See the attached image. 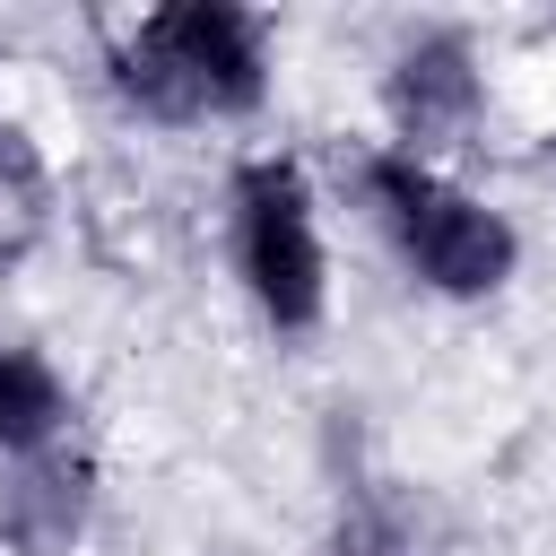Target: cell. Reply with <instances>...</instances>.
<instances>
[{"instance_id": "6", "label": "cell", "mask_w": 556, "mask_h": 556, "mask_svg": "<svg viewBox=\"0 0 556 556\" xmlns=\"http://www.w3.org/2000/svg\"><path fill=\"white\" fill-rule=\"evenodd\" d=\"M78 521H87V469L61 460V452L26 460V478L9 486V539L26 556H61L78 539Z\"/></svg>"}, {"instance_id": "3", "label": "cell", "mask_w": 556, "mask_h": 556, "mask_svg": "<svg viewBox=\"0 0 556 556\" xmlns=\"http://www.w3.org/2000/svg\"><path fill=\"white\" fill-rule=\"evenodd\" d=\"M235 278L269 330H313L330 313L321 208H313V182L287 148H261L235 165Z\"/></svg>"}, {"instance_id": "1", "label": "cell", "mask_w": 556, "mask_h": 556, "mask_svg": "<svg viewBox=\"0 0 556 556\" xmlns=\"http://www.w3.org/2000/svg\"><path fill=\"white\" fill-rule=\"evenodd\" d=\"M113 87L148 122H243L269 96V17L235 0L148 9L113 43Z\"/></svg>"}, {"instance_id": "5", "label": "cell", "mask_w": 556, "mask_h": 556, "mask_svg": "<svg viewBox=\"0 0 556 556\" xmlns=\"http://www.w3.org/2000/svg\"><path fill=\"white\" fill-rule=\"evenodd\" d=\"M70 434V382L43 348H0V452L43 460Z\"/></svg>"}, {"instance_id": "2", "label": "cell", "mask_w": 556, "mask_h": 556, "mask_svg": "<svg viewBox=\"0 0 556 556\" xmlns=\"http://www.w3.org/2000/svg\"><path fill=\"white\" fill-rule=\"evenodd\" d=\"M365 208L374 226L400 243L408 278L452 295V304H478L495 295L513 269H521V235L504 208H486L478 191H460L443 165L426 156H400V148H374L365 156Z\"/></svg>"}, {"instance_id": "4", "label": "cell", "mask_w": 556, "mask_h": 556, "mask_svg": "<svg viewBox=\"0 0 556 556\" xmlns=\"http://www.w3.org/2000/svg\"><path fill=\"white\" fill-rule=\"evenodd\" d=\"M382 113H391L400 156H426V165H434L443 148H460V139L478 130V113H486V78H478L469 43H460V35H417V43H400L391 70H382Z\"/></svg>"}]
</instances>
